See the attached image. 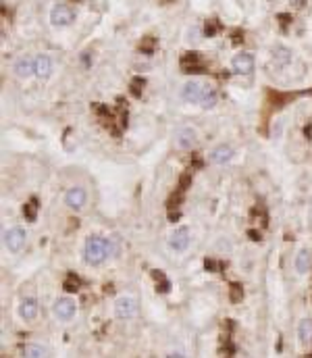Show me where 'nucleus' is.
Returning <instances> with one entry per match:
<instances>
[{"mask_svg":"<svg viewBox=\"0 0 312 358\" xmlns=\"http://www.w3.org/2000/svg\"><path fill=\"white\" fill-rule=\"evenodd\" d=\"M171 290V281L165 277V279H160V281H156V292H160V294H167Z\"/></svg>","mask_w":312,"mask_h":358,"instance_id":"c85d7f7f","label":"nucleus"},{"mask_svg":"<svg viewBox=\"0 0 312 358\" xmlns=\"http://www.w3.org/2000/svg\"><path fill=\"white\" fill-rule=\"evenodd\" d=\"M293 54L290 48H285V46H277L275 50H273V63H275L277 67H287L292 63Z\"/></svg>","mask_w":312,"mask_h":358,"instance_id":"dca6fc26","label":"nucleus"},{"mask_svg":"<svg viewBox=\"0 0 312 358\" xmlns=\"http://www.w3.org/2000/svg\"><path fill=\"white\" fill-rule=\"evenodd\" d=\"M181 69L183 73H204L206 67L202 65L200 52H185L181 57Z\"/></svg>","mask_w":312,"mask_h":358,"instance_id":"1a4fd4ad","label":"nucleus"},{"mask_svg":"<svg viewBox=\"0 0 312 358\" xmlns=\"http://www.w3.org/2000/svg\"><path fill=\"white\" fill-rule=\"evenodd\" d=\"M15 75L21 77V80H27V77L36 75V59L31 57H21L17 63H15Z\"/></svg>","mask_w":312,"mask_h":358,"instance_id":"f8f14e48","label":"nucleus"},{"mask_svg":"<svg viewBox=\"0 0 312 358\" xmlns=\"http://www.w3.org/2000/svg\"><path fill=\"white\" fill-rule=\"evenodd\" d=\"M196 144V131L192 127H179L175 131V146L181 148V150H190V148Z\"/></svg>","mask_w":312,"mask_h":358,"instance_id":"9b49d317","label":"nucleus"},{"mask_svg":"<svg viewBox=\"0 0 312 358\" xmlns=\"http://www.w3.org/2000/svg\"><path fill=\"white\" fill-rule=\"evenodd\" d=\"M216 100H218V96H216V90L214 88H210V85H206V92H204V96H202V106L204 108H213L214 104H216Z\"/></svg>","mask_w":312,"mask_h":358,"instance_id":"aec40b11","label":"nucleus"},{"mask_svg":"<svg viewBox=\"0 0 312 358\" xmlns=\"http://www.w3.org/2000/svg\"><path fill=\"white\" fill-rule=\"evenodd\" d=\"M241 298H244V290H241L239 283H231L229 285V300L233 302V304H237V302H241Z\"/></svg>","mask_w":312,"mask_h":358,"instance_id":"5701e85b","label":"nucleus"},{"mask_svg":"<svg viewBox=\"0 0 312 358\" xmlns=\"http://www.w3.org/2000/svg\"><path fill=\"white\" fill-rule=\"evenodd\" d=\"M192 179H194V177H192V171H185V173L179 175V190L185 192V190L192 185Z\"/></svg>","mask_w":312,"mask_h":358,"instance_id":"bb28decb","label":"nucleus"},{"mask_svg":"<svg viewBox=\"0 0 312 358\" xmlns=\"http://www.w3.org/2000/svg\"><path fill=\"white\" fill-rule=\"evenodd\" d=\"M36 75L40 77V80H46V77L52 75V59L48 57V54L36 57Z\"/></svg>","mask_w":312,"mask_h":358,"instance_id":"2eb2a0df","label":"nucleus"},{"mask_svg":"<svg viewBox=\"0 0 312 358\" xmlns=\"http://www.w3.org/2000/svg\"><path fill=\"white\" fill-rule=\"evenodd\" d=\"M75 2H81V0H75Z\"/></svg>","mask_w":312,"mask_h":358,"instance_id":"4c0bfd02","label":"nucleus"},{"mask_svg":"<svg viewBox=\"0 0 312 358\" xmlns=\"http://www.w3.org/2000/svg\"><path fill=\"white\" fill-rule=\"evenodd\" d=\"M190 246V229L187 227H179L169 236V248L173 252H183Z\"/></svg>","mask_w":312,"mask_h":358,"instance_id":"0eeeda50","label":"nucleus"},{"mask_svg":"<svg viewBox=\"0 0 312 358\" xmlns=\"http://www.w3.org/2000/svg\"><path fill=\"white\" fill-rule=\"evenodd\" d=\"M279 21H281V25H283V27H285V25H287V23H290V21H292V17H290V15H279Z\"/></svg>","mask_w":312,"mask_h":358,"instance_id":"473e14b6","label":"nucleus"},{"mask_svg":"<svg viewBox=\"0 0 312 358\" xmlns=\"http://www.w3.org/2000/svg\"><path fill=\"white\" fill-rule=\"evenodd\" d=\"M52 313H54V317H57L58 321L67 323V321H71V318L75 317L77 304H75V300H71V298H58L57 302H54Z\"/></svg>","mask_w":312,"mask_h":358,"instance_id":"20e7f679","label":"nucleus"},{"mask_svg":"<svg viewBox=\"0 0 312 358\" xmlns=\"http://www.w3.org/2000/svg\"><path fill=\"white\" fill-rule=\"evenodd\" d=\"M298 338H300L302 344L312 341V318H304V321L298 325Z\"/></svg>","mask_w":312,"mask_h":358,"instance_id":"6ab92c4d","label":"nucleus"},{"mask_svg":"<svg viewBox=\"0 0 312 358\" xmlns=\"http://www.w3.org/2000/svg\"><path fill=\"white\" fill-rule=\"evenodd\" d=\"M113 252V244L108 239L100 238V236H92L85 239V248H83V259L92 267H98L106 260V256Z\"/></svg>","mask_w":312,"mask_h":358,"instance_id":"f257e3e1","label":"nucleus"},{"mask_svg":"<svg viewBox=\"0 0 312 358\" xmlns=\"http://www.w3.org/2000/svg\"><path fill=\"white\" fill-rule=\"evenodd\" d=\"M19 315L23 321H34L38 317V300L36 298H25L19 304Z\"/></svg>","mask_w":312,"mask_h":358,"instance_id":"4468645a","label":"nucleus"},{"mask_svg":"<svg viewBox=\"0 0 312 358\" xmlns=\"http://www.w3.org/2000/svg\"><path fill=\"white\" fill-rule=\"evenodd\" d=\"M154 48H156V38H152V36L142 38V42H139V50L146 52V54H152Z\"/></svg>","mask_w":312,"mask_h":358,"instance_id":"b1692460","label":"nucleus"},{"mask_svg":"<svg viewBox=\"0 0 312 358\" xmlns=\"http://www.w3.org/2000/svg\"><path fill=\"white\" fill-rule=\"evenodd\" d=\"M144 85H146L144 77H134V80H131V94H134V96H142Z\"/></svg>","mask_w":312,"mask_h":358,"instance_id":"393cba45","label":"nucleus"},{"mask_svg":"<svg viewBox=\"0 0 312 358\" xmlns=\"http://www.w3.org/2000/svg\"><path fill=\"white\" fill-rule=\"evenodd\" d=\"M23 358H48V350L40 344H25L21 348Z\"/></svg>","mask_w":312,"mask_h":358,"instance_id":"f3484780","label":"nucleus"},{"mask_svg":"<svg viewBox=\"0 0 312 358\" xmlns=\"http://www.w3.org/2000/svg\"><path fill=\"white\" fill-rule=\"evenodd\" d=\"M137 313V302L136 298H131V296H121V298H117L115 302V315L119 318H131L136 317Z\"/></svg>","mask_w":312,"mask_h":358,"instance_id":"423d86ee","label":"nucleus"},{"mask_svg":"<svg viewBox=\"0 0 312 358\" xmlns=\"http://www.w3.org/2000/svg\"><path fill=\"white\" fill-rule=\"evenodd\" d=\"M231 67L235 73H241V75H248L254 71V57L250 52H239L233 57L231 60Z\"/></svg>","mask_w":312,"mask_h":358,"instance_id":"9d476101","label":"nucleus"},{"mask_svg":"<svg viewBox=\"0 0 312 358\" xmlns=\"http://www.w3.org/2000/svg\"><path fill=\"white\" fill-rule=\"evenodd\" d=\"M206 92V83H202L200 80H190L183 83L181 88V96L185 102H202V96H204Z\"/></svg>","mask_w":312,"mask_h":358,"instance_id":"7ed1b4c3","label":"nucleus"},{"mask_svg":"<svg viewBox=\"0 0 312 358\" xmlns=\"http://www.w3.org/2000/svg\"><path fill=\"white\" fill-rule=\"evenodd\" d=\"M248 236H250V239H254V242H258V239H260V233H258V231H254V229H250V231H248Z\"/></svg>","mask_w":312,"mask_h":358,"instance_id":"2f4dec72","label":"nucleus"},{"mask_svg":"<svg viewBox=\"0 0 312 358\" xmlns=\"http://www.w3.org/2000/svg\"><path fill=\"white\" fill-rule=\"evenodd\" d=\"M62 287H65V292H69V294L77 292V290H79V287H81L79 277H77L75 273H69V275L65 277V283H62Z\"/></svg>","mask_w":312,"mask_h":358,"instance_id":"412c9836","label":"nucleus"},{"mask_svg":"<svg viewBox=\"0 0 312 358\" xmlns=\"http://www.w3.org/2000/svg\"><path fill=\"white\" fill-rule=\"evenodd\" d=\"M38 206H40V204H38L36 198H31L27 204L23 206V215H25L27 221H36V219H38Z\"/></svg>","mask_w":312,"mask_h":358,"instance_id":"4be33fe9","label":"nucleus"},{"mask_svg":"<svg viewBox=\"0 0 312 358\" xmlns=\"http://www.w3.org/2000/svg\"><path fill=\"white\" fill-rule=\"evenodd\" d=\"M204 267H206V271H216L218 264H216L213 259H206V260H204Z\"/></svg>","mask_w":312,"mask_h":358,"instance_id":"c756f323","label":"nucleus"},{"mask_svg":"<svg viewBox=\"0 0 312 358\" xmlns=\"http://www.w3.org/2000/svg\"><path fill=\"white\" fill-rule=\"evenodd\" d=\"M85 202H88V194H85L83 188L75 185V188L67 190V194H65V204L69 208H73V211H81V208L85 206Z\"/></svg>","mask_w":312,"mask_h":358,"instance_id":"6e6552de","label":"nucleus"},{"mask_svg":"<svg viewBox=\"0 0 312 358\" xmlns=\"http://www.w3.org/2000/svg\"><path fill=\"white\" fill-rule=\"evenodd\" d=\"M290 2L295 6V9H302V6L306 4V0H290Z\"/></svg>","mask_w":312,"mask_h":358,"instance_id":"f704fd0d","label":"nucleus"},{"mask_svg":"<svg viewBox=\"0 0 312 358\" xmlns=\"http://www.w3.org/2000/svg\"><path fill=\"white\" fill-rule=\"evenodd\" d=\"M304 358H312V354H308V356H304Z\"/></svg>","mask_w":312,"mask_h":358,"instance_id":"e433bc0d","label":"nucleus"},{"mask_svg":"<svg viewBox=\"0 0 312 358\" xmlns=\"http://www.w3.org/2000/svg\"><path fill=\"white\" fill-rule=\"evenodd\" d=\"M192 167H202V160H200L198 154H194L192 157Z\"/></svg>","mask_w":312,"mask_h":358,"instance_id":"72a5a7b5","label":"nucleus"},{"mask_svg":"<svg viewBox=\"0 0 312 358\" xmlns=\"http://www.w3.org/2000/svg\"><path fill=\"white\" fill-rule=\"evenodd\" d=\"M233 154H235V150H233L229 144H221L210 152V159H213V162H216V165H227L233 159Z\"/></svg>","mask_w":312,"mask_h":358,"instance_id":"ddd939ff","label":"nucleus"},{"mask_svg":"<svg viewBox=\"0 0 312 358\" xmlns=\"http://www.w3.org/2000/svg\"><path fill=\"white\" fill-rule=\"evenodd\" d=\"M310 262H312V256H310V252L304 248V250H300L298 252V256H295V271L298 273H308L310 271Z\"/></svg>","mask_w":312,"mask_h":358,"instance_id":"a211bd4d","label":"nucleus"},{"mask_svg":"<svg viewBox=\"0 0 312 358\" xmlns=\"http://www.w3.org/2000/svg\"><path fill=\"white\" fill-rule=\"evenodd\" d=\"M75 21V11L67 4H57L50 11V23L54 27H67Z\"/></svg>","mask_w":312,"mask_h":358,"instance_id":"f03ea898","label":"nucleus"},{"mask_svg":"<svg viewBox=\"0 0 312 358\" xmlns=\"http://www.w3.org/2000/svg\"><path fill=\"white\" fill-rule=\"evenodd\" d=\"M181 200H183V190H177V194H171V198H169V202H167L169 211L177 208L179 204H181Z\"/></svg>","mask_w":312,"mask_h":358,"instance_id":"a878e982","label":"nucleus"},{"mask_svg":"<svg viewBox=\"0 0 312 358\" xmlns=\"http://www.w3.org/2000/svg\"><path fill=\"white\" fill-rule=\"evenodd\" d=\"M169 358H183V354H179V352H175V354H169Z\"/></svg>","mask_w":312,"mask_h":358,"instance_id":"c9c22d12","label":"nucleus"},{"mask_svg":"<svg viewBox=\"0 0 312 358\" xmlns=\"http://www.w3.org/2000/svg\"><path fill=\"white\" fill-rule=\"evenodd\" d=\"M239 42H244V34L237 29V32H233V44H239Z\"/></svg>","mask_w":312,"mask_h":358,"instance_id":"7c9ffc66","label":"nucleus"},{"mask_svg":"<svg viewBox=\"0 0 312 358\" xmlns=\"http://www.w3.org/2000/svg\"><path fill=\"white\" fill-rule=\"evenodd\" d=\"M25 239H27V233L23 227H11L9 231H4V246L11 252H19L25 246Z\"/></svg>","mask_w":312,"mask_h":358,"instance_id":"39448f33","label":"nucleus"},{"mask_svg":"<svg viewBox=\"0 0 312 358\" xmlns=\"http://www.w3.org/2000/svg\"><path fill=\"white\" fill-rule=\"evenodd\" d=\"M218 32V23L213 19V21H206V25H204V34L210 38V36H214Z\"/></svg>","mask_w":312,"mask_h":358,"instance_id":"cd10ccee","label":"nucleus"}]
</instances>
